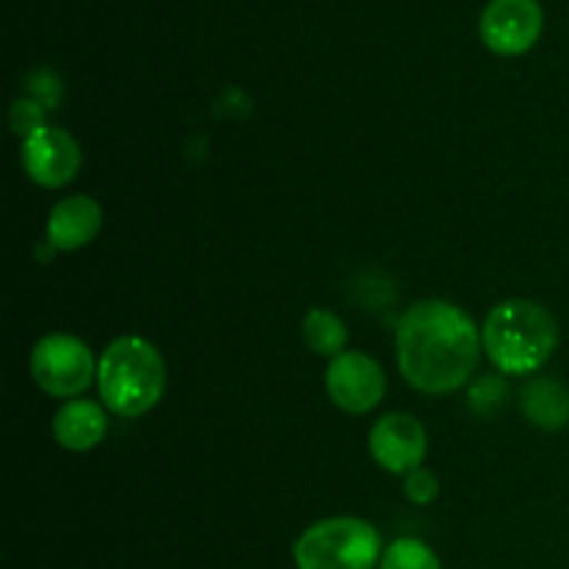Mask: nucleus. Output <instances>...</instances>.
<instances>
[{
  "instance_id": "423d86ee",
  "label": "nucleus",
  "mask_w": 569,
  "mask_h": 569,
  "mask_svg": "<svg viewBox=\"0 0 569 569\" xmlns=\"http://www.w3.org/2000/svg\"><path fill=\"white\" fill-rule=\"evenodd\" d=\"M326 392L345 415H367L387 392V376L372 356L361 350H345L328 361Z\"/></svg>"
},
{
  "instance_id": "9b49d317",
  "label": "nucleus",
  "mask_w": 569,
  "mask_h": 569,
  "mask_svg": "<svg viewBox=\"0 0 569 569\" xmlns=\"http://www.w3.org/2000/svg\"><path fill=\"white\" fill-rule=\"evenodd\" d=\"M109 431V417L103 406L94 400H67L53 417V439L59 448L72 450V453H89L98 448Z\"/></svg>"
},
{
  "instance_id": "dca6fc26",
  "label": "nucleus",
  "mask_w": 569,
  "mask_h": 569,
  "mask_svg": "<svg viewBox=\"0 0 569 569\" xmlns=\"http://www.w3.org/2000/svg\"><path fill=\"white\" fill-rule=\"evenodd\" d=\"M42 126H44L42 103H33V100H17V103L11 106V128H14V133H20L22 139H28Z\"/></svg>"
},
{
  "instance_id": "f03ea898",
  "label": "nucleus",
  "mask_w": 569,
  "mask_h": 569,
  "mask_svg": "<svg viewBox=\"0 0 569 569\" xmlns=\"http://www.w3.org/2000/svg\"><path fill=\"white\" fill-rule=\"evenodd\" d=\"M483 353L503 376H531L548 365L559 345V322L537 300H503L481 328Z\"/></svg>"
},
{
  "instance_id": "4468645a",
  "label": "nucleus",
  "mask_w": 569,
  "mask_h": 569,
  "mask_svg": "<svg viewBox=\"0 0 569 569\" xmlns=\"http://www.w3.org/2000/svg\"><path fill=\"white\" fill-rule=\"evenodd\" d=\"M378 569H442L439 556L422 539H398L381 556Z\"/></svg>"
},
{
  "instance_id": "6e6552de",
  "label": "nucleus",
  "mask_w": 569,
  "mask_h": 569,
  "mask_svg": "<svg viewBox=\"0 0 569 569\" xmlns=\"http://www.w3.org/2000/svg\"><path fill=\"white\" fill-rule=\"evenodd\" d=\"M22 167L44 189H61L81 170V148L64 128L42 126L22 139Z\"/></svg>"
},
{
  "instance_id": "1a4fd4ad",
  "label": "nucleus",
  "mask_w": 569,
  "mask_h": 569,
  "mask_svg": "<svg viewBox=\"0 0 569 569\" xmlns=\"http://www.w3.org/2000/svg\"><path fill=\"white\" fill-rule=\"evenodd\" d=\"M370 453L378 467L392 476H409L422 467L428 453V433L417 417L392 411L383 415L370 431Z\"/></svg>"
},
{
  "instance_id": "ddd939ff",
  "label": "nucleus",
  "mask_w": 569,
  "mask_h": 569,
  "mask_svg": "<svg viewBox=\"0 0 569 569\" xmlns=\"http://www.w3.org/2000/svg\"><path fill=\"white\" fill-rule=\"evenodd\" d=\"M303 342L311 353L322 356V359H337L345 353V342H348V328L339 320L333 311L328 309H311L303 317Z\"/></svg>"
},
{
  "instance_id": "20e7f679",
  "label": "nucleus",
  "mask_w": 569,
  "mask_h": 569,
  "mask_svg": "<svg viewBox=\"0 0 569 569\" xmlns=\"http://www.w3.org/2000/svg\"><path fill=\"white\" fill-rule=\"evenodd\" d=\"M292 556L298 569H376L383 542L367 520L328 517L300 533Z\"/></svg>"
},
{
  "instance_id": "0eeeda50",
  "label": "nucleus",
  "mask_w": 569,
  "mask_h": 569,
  "mask_svg": "<svg viewBox=\"0 0 569 569\" xmlns=\"http://www.w3.org/2000/svg\"><path fill=\"white\" fill-rule=\"evenodd\" d=\"M542 22L539 0H489L481 11V39L492 53L520 56L537 44Z\"/></svg>"
},
{
  "instance_id": "f8f14e48",
  "label": "nucleus",
  "mask_w": 569,
  "mask_h": 569,
  "mask_svg": "<svg viewBox=\"0 0 569 569\" xmlns=\"http://www.w3.org/2000/svg\"><path fill=\"white\" fill-rule=\"evenodd\" d=\"M522 411L542 431H559L569 422V392L561 383L539 378L522 392Z\"/></svg>"
},
{
  "instance_id": "f257e3e1",
  "label": "nucleus",
  "mask_w": 569,
  "mask_h": 569,
  "mask_svg": "<svg viewBox=\"0 0 569 569\" xmlns=\"http://www.w3.org/2000/svg\"><path fill=\"white\" fill-rule=\"evenodd\" d=\"M395 348L400 372L417 392L450 395L472 378L483 339L456 303L422 300L400 317Z\"/></svg>"
},
{
  "instance_id": "7ed1b4c3",
  "label": "nucleus",
  "mask_w": 569,
  "mask_h": 569,
  "mask_svg": "<svg viewBox=\"0 0 569 569\" xmlns=\"http://www.w3.org/2000/svg\"><path fill=\"white\" fill-rule=\"evenodd\" d=\"M167 387V367L159 348L142 337H120L98 361V389L111 415L137 420L156 409Z\"/></svg>"
},
{
  "instance_id": "9d476101",
  "label": "nucleus",
  "mask_w": 569,
  "mask_h": 569,
  "mask_svg": "<svg viewBox=\"0 0 569 569\" xmlns=\"http://www.w3.org/2000/svg\"><path fill=\"white\" fill-rule=\"evenodd\" d=\"M103 226V209L89 194H70L50 209L48 217V244L56 250H81L98 237Z\"/></svg>"
},
{
  "instance_id": "2eb2a0df",
  "label": "nucleus",
  "mask_w": 569,
  "mask_h": 569,
  "mask_svg": "<svg viewBox=\"0 0 569 569\" xmlns=\"http://www.w3.org/2000/svg\"><path fill=\"white\" fill-rule=\"evenodd\" d=\"M403 495L415 506L433 503V500H437V495H439V478L433 476L431 470H426V467H417V470H411L409 476H406Z\"/></svg>"
},
{
  "instance_id": "39448f33",
  "label": "nucleus",
  "mask_w": 569,
  "mask_h": 569,
  "mask_svg": "<svg viewBox=\"0 0 569 569\" xmlns=\"http://www.w3.org/2000/svg\"><path fill=\"white\" fill-rule=\"evenodd\" d=\"M31 376L50 398L76 400L98 381V361L83 339L48 333L31 350Z\"/></svg>"
}]
</instances>
